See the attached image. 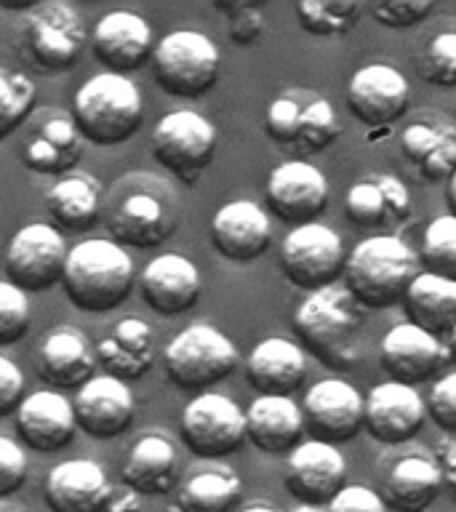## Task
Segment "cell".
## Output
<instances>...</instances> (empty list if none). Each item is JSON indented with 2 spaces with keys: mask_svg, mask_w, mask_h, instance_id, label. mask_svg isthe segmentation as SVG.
<instances>
[{
  "mask_svg": "<svg viewBox=\"0 0 456 512\" xmlns=\"http://www.w3.org/2000/svg\"><path fill=\"white\" fill-rule=\"evenodd\" d=\"M182 203L168 179L147 171L120 176L104 192V222L110 240L131 248L163 246L179 227Z\"/></svg>",
  "mask_w": 456,
  "mask_h": 512,
  "instance_id": "1",
  "label": "cell"
},
{
  "mask_svg": "<svg viewBox=\"0 0 456 512\" xmlns=\"http://www.w3.org/2000/svg\"><path fill=\"white\" fill-rule=\"evenodd\" d=\"M294 334L304 352L318 358L326 368L350 371L360 360V334L366 326V307L339 286L307 294L294 310Z\"/></svg>",
  "mask_w": 456,
  "mask_h": 512,
  "instance_id": "2",
  "label": "cell"
},
{
  "mask_svg": "<svg viewBox=\"0 0 456 512\" xmlns=\"http://www.w3.org/2000/svg\"><path fill=\"white\" fill-rule=\"evenodd\" d=\"M422 272V259L406 240L398 235H371L347 254L342 280L360 307L384 310L406 302Z\"/></svg>",
  "mask_w": 456,
  "mask_h": 512,
  "instance_id": "3",
  "label": "cell"
},
{
  "mask_svg": "<svg viewBox=\"0 0 456 512\" xmlns=\"http://www.w3.org/2000/svg\"><path fill=\"white\" fill-rule=\"evenodd\" d=\"M139 275L126 248L110 238L80 240L70 248L64 270V296L75 310L88 315H104L126 302Z\"/></svg>",
  "mask_w": 456,
  "mask_h": 512,
  "instance_id": "4",
  "label": "cell"
},
{
  "mask_svg": "<svg viewBox=\"0 0 456 512\" xmlns=\"http://www.w3.org/2000/svg\"><path fill=\"white\" fill-rule=\"evenodd\" d=\"M70 115L88 144L118 147L142 128V94L128 75L104 70L75 91Z\"/></svg>",
  "mask_w": 456,
  "mask_h": 512,
  "instance_id": "5",
  "label": "cell"
},
{
  "mask_svg": "<svg viewBox=\"0 0 456 512\" xmlns=\"http://www.w3.org/2000/svg\"><path fill=\"white\" fill-rule=\"evenodd\" d=\"M86 48V27L64 0H40L27 8L16 27V51L43 75L70 72Z\"/></svg>",
  "mask_w": 456,
  "mask_h": 512,
  "instance_id": "6",
  "label": "cell"
},
{
  "mask_svg": "<svg viewBox=\"0 0 456 512\" xmlns=\"http://www.w3.org/2000/svg\"><path fill=\"white\" fill-rule=\"evenodd\" d=\"M240 366L238 347L211 323H192L182 328L163 347V371L176 390L203 395L224 382Z\"/></svg>",
  "mask_w": 456,
  "mask_h": 512,
  "instance_id": "7",
  "label": "cell"
},
{
  "mask_svg": "<svg viewBox=\"0 0 456 512\" xmlns=\"http://www.w3.org/2000/svg\"><path fill=\"white\" fill-rule=\"evenodd\" d=\"M150 64L163 94L198 99L216 86L222 72V54L203 32L174 30L158 40Z\"/></svg>",
  "mask_w": 456,
  "mask_h": 512,
  "instance_id": "8",
  "label": "cell"
},
{
  "mask_svg": "<svg viewBox=\"0 0 456 512\" xmlns=\"http://www.w3.org/2000/svg\"><path fill=\"white\" fill-rule=\"evenodd\" d=\"M214 123L200 112L174 110L155 123L150 136L152 158L182 184H198L216 155Z\"/></svg>",
  "mask_w": 456,
  "mask_h": 512,
  "instance_id": "9",
  "label": "cell"
},
{
  "mask_svg": "<svg viewBox=\"0 0 456 512\" xmlns=\"http://www.w3.org/2000/svg\"><path fill=\"white\" fill-rule=\"evenodd\" d=\"M184 448L198 459H224L248 443L246 411L222 392L192 395L179 422Z\"/></svg>",
  "mask_w": 456,
  "mask_h": 512,
  "instance_id": "10",
  "label": "cell"
},
{
  "mask_svg": "<svg viewBox=\"0 0 456 512\" xmlns=\"http://www.w3.org/2000/svg\"><path fill=\"white\" fill-rule=\"evenodd\" d=\"M347 254L342 235L326 224H304L288 232L280 243V272L299 291L315 294L320 288L336 286L344 278Z\"/></svg>",
  "mask_w": 456,
  "mask_h": 512,
  "instance_id": "11",
  "label": "cell"
},
{
  "mask_svg": "<svg viewBox=\"0 0 456 512\" xmlns=\"http://www.w3.org/2000/svg\"><path fill=\"white\" fill-rule=\"evenodd\" d=\"M67 259L70 248L64 232L56 230L54 224L32 222L14 232L6 248L3 272L8 283L22 288L24 294H40L62 283Z\"/></svg>",
  "mask_w": 456,
  "mask_h": 512,
  "instance_id": "12",
  "label": "cell"
},
{
  "mask_svg": "<svg viewBox=\"0 0 456 512\" xmlns=\"http://www.w3.org/2000/svg\"><path fill=\"white\" fill-rule=\"evenodd\" d=\"M264 200L270 214H275L280 222L294 227L315 224L326 214L331 190L328 179L320 168H315L307 160H286L272 168L264 187Z\"/></svg>",
  "mask_w": 456,
  "mask_h": 512,
  "instance_id": "13",
  "label": "cell"
},
{
  "mask_svg": "<svg viewBox=\"0 0 456 512\" xmlns=\"http://www.w3.org/2000/svg\"><path fill=\"white\" fill-rule=\"evenodd\" d=\"M379 496L390 512H427L446 491L438 459L424 448H403L387 456L379 472Z\"/></svg>",
  "mask_w": 456,
  "mask_h": 512,
  "instance_id": "14",
  "label": "cell"
},
{
  "mask_svg": "<svg viewBox=\"0 0 456 512\" xmlns=\"http://www.w3.org/2000/svg\"><path fill=\"white\" fill-rule=\"evenodd\" d=\"M302 414L310 440L320 443H347L366 430V400L344 379H320L307 390Z\"/></svg>",
  "mask_w": 456,
  "mask_h": 512,
  "instance_id": "15",
  "label": "cell"
},
{
  "mask_svg": "<svg viewBox=\"0 0 456 512\" xmlns=\"http://www.w3.org/2000/svg\"><path fill=\"white\" fill-rule=\"evenodd\" d=\"M347 483V459L331 443L304 440L286 462V488L310 510H326Z\"/></svg>",
  "mask_w": 456,
  "mask_h": 512,
  "instance_id": "16",
  "label": "cell"
},
{
  "mask_svg": "<svg viewBox=\"0 0 456 512\" xmlns=\"http://www.w3.org/2000/svg\"><path fill=\"white\" fill-rule=\"evenodd\" d=\"M86 139L70 112L48 110L24 128L19 163L40 176H67L83 158Z\"/></svg>",
  "mask_w": 456,
  "mask_h": 512,
  "instance_id": "17",
  "label": "cell"
},
{
  "mask_svg": "<svg viewBox=\"0 0 456 512\" xmlns=\"http://www.w3.org/2000/svg\"><path fill=\"white\" fill-rule=\"evenodd\" d=\"M347 110L368 128H387L411 107V86L392 64H366L347 83Z\"/></svg>",
  "mask_w": 456,
  "mask_h": 512,
  "instance_id": "18",
  "label": "cell"
},
{
  "mask_svg": "<svg viewBox=\"0 0 456 512\" xmlns=\"http://www.w3.org/2000/svg\"><path fill=\"white\" fill-rule=\"evenodd\" d=\"M448 360H451L448 344L408 320L392 326L379 344V363L387 374V382L408 384V387L435 379Z\"/></svg>",
  "mask_w": 456,
  "mask_h": 512,
  "instance_id": "19",
  "label": "cell"
},
{
  "mask_svg": "<svg viewBox=\"0 0 456 512\" xmlns=\"http://www.w3.org/2000/svg\"><path fill=\"white\" fill-rule=\"evenodd\" d=\"M400 155L427 184L451 182L456 174V123L438 112H422L400 131Z\"/></svg>",
  "mask_w": 456,
  "mask_h": 512,
  "instance_id": "20",
  "label": "cell"
},
{
  "mask_svg": "<svg viewBox=\"0 0 456 512\" xmlns=\"http://www.w3.org/2000/svg\"><path fill=\"white\" fill-rule=\"evenodd\" d=\"M427 419V400L416 387L382 382L366 395V432L387 448L411 443Z\"/></svg>",
  "mask_w": 456,
  "mask_h": 512,
  "instance_id": "21",
  "label": "cell"
},
{
  "mask_svg": "<svg viewBox=\"0 0 456 512\" xmlns=\"http://www.w3.org/2000/svg\"><path fill=\"white\" fill-rule=\"evenodd\" d=\"M155 48L158 40L152 35L150 22L134 11H110L96 22L91 32V51L96 62L115 75L142 70L144 64L152 62Z\"/></svg>",
  "mask_w": 456,
  "mask_h": 512,
  "instance_id": "22",
  "label": "cell"
},
{
  "mask_svg": "<svg viewBox=\"0 0 456 512\" xmlns=\"http://www.w3.org/2000/svg\"><path fill=\"white\" fill-rule=\"evenodd\" d=\"M78 430L94 440H112L131 430L136 416V400L131 384L115 376H94L72 398Z\"/></svg>",
  "mask_w": 456,
  "mask_h": 512,
  "instance_id": "23",
  "label": "cell"
},
{
  "mask_svg": "<svg viewBox=\"0 0 456 512\" xmlns=\"http://www.w3.org/2000/svg\"><path fill=\"white\" fill-rule=\"evenodd\" d=\"M270 243V216L254 200H230L211 219V246L224 262H256L267 254Z\"/></svg>",
  "mask_w": 456,
  "mask_h": 512,
  "instance_id": "24",
  "label": "cell"
},
{
  "mask_svg": "<svg viewBox=\"0 0 456 512\" xmlns=\"http://www.w3.org/2000/svg\"><path fill=\"white\" fill-rule=\"evenodd\" d=\"M142 302L158 315L174 318L192 310L203 294V278L192 259L182 254H160L139 272Z\"/></svg>",
  "mask_w": 456,
  "mask_h": 512,
  "instance_id": "25",
  "label": "cell"
},
{
  "mask_svg": "<svg viewBox=\"0 0 456 512\" xmlns=\"http://www.w3.org/2000/svg\"><path fill=\"white\" fill-rule=\"evenodd\" d=\"M14 424L22 446L38 451V454L62 451L70 446L78 432L72 400H67L56 390L30 392L22 408L16 411Z\"/></svg>",
  "mask_w": 456,
  "mask_h": 512,
  "instance_id": "26",
  "label": "cell"
},
{
  "mask_svg": "<svg viewBox=\"0 0 456 512\" xmlns=\"http://www.w3.org/2000/svg\"><path fill=\"white\" fill-rule=\"evenodd\" d=\"M43 496L51 512H110L115 491L102 464L67 459L48 472Z\"/></svg>",
  "mask_w": 456,
  "mask_h": 512,
  "instance_id": "27",
  "label": "cell"
},
{
  "mask_svg": "<svg viewBox=\"0 0 456 512\" xmlns=\"http://www.w3.org/2000/svg\"><path fill=\"white\" fill-rule=\"evenodd\" d=\"M344 216L358 230H387L411 216V192L398 176L368 174L344 195Z\"/></svg>",
  "mask_w": 456,
  "mask_h": 512,
  "instance_id": "28",
  "label": "cell"
},
{
  "mask_svg": "<svg viewBox=\"0 0 456 512\" xmlns=\"http://www.w3.org/2000/svg\"><path fill=\"white\" fill-rule=\"evenodd\" d=\"M96 350L78 328L59 326L48 331L35 352V374L56 392L86 387L94 379L96 371Z\"/></svg>",
  "mask_w": 456,
  "mask_h": 512,
  "instance_id": "29",
  "label": "cell"
},
{
  "mask_svg": "<svg viewBox=\"0 0 456 512\" xmlns=\"http://www.w3.org/2000/svg\"><path fill=\"white\" fill-rule=\"evenodd\" d=\"M243 371L259 395L291 398L307 382V352L286 336H267L248 352Z\"/></svg>",
  "mask_w": 456,
  "mask_h": 512,
  "instance_id": "30",
  "label": "cell"
},
{
  "mask_svg": "<svg viewBox=\"0 0 456 512\" xmlns=\"http://www.w3.org/2000/svg\"><path fill=\"white\" fill-rule=\"evenodd\" d=\"M248 443L267 456H291L304 443L302 406L294 398L256 395L246 408Z\"/></svg>",
  "mask_w": 456,
  "mask_h": 512,
  "instance_id": "31",
  "label": "cell"
},
{
  "mask_svg": "<svg viewBox=\"0 0 456 512\" xmlns=\"http://www.w3.org/2000/svg\"><path fill=\"white\" fill-rule=\"evenodd\" d=\"M96 360L104 374L126 384L139 382L155 366V331L147 320L128 315L96 342Z\"/></svg>",
  "mask_w": 456,
  "mask_h": 512,
  "instance_id": "32",
  "label": "cell"
},
{
  "mask_svg": "<svg viewBox=\"0 0 456 512\" xmlns=\"http://www.w3.org/2000/svg\"><path fill=\"white\" fill-rule=\"evenodd\" d=\"M120 480L136 496L171 494L179 486V456L174 443L160 432L142 435L120 467Z\"/></svg>",
  "mask_w": 456,
  "mask_h": 512,
  "instance_id": "33",
  "label": "cell"
},
{
  "mask_svg": "<svg viewBox=\"0 0 456 512\" xmlns=\"http://www.w3.org/2000/svg\"><path fill=\"white\" fill-rule=\"evenodd\" d=\"M43 203L59 232H91L104 216V190L91 174L56 179Z\"/></svg>",
  "mask_w": 456,
  "mask_h": 512,
  "instance_id": "34",
  "label": "cell"
},
{
  "mask_svg": "<svg viewBox=\"0 0 456 512\" xmlns=\"http://www.w3.org/2000/svg\"><path fill=\"white\" fill-rule=\"evenodd\" d=\"M240 502L243 483L224 464L192 472L176 491V512H235Z\"/></svg>",
  "mask_w": 456,
  "mask_h": 512,
  "instance_id": "35",
  "label": "cell"
},
{
  "mask_svg": "<svg viewBox=\"0 0 456 512\" xmlns=\"http://www.w3.org/2000/svg\"><path fill=\"white\" fill-rule=\"evenodd\" d=\"M408 323L432 336H451L456 328V283L422 272L406 296Z\"/></svg>",
  "mask_w": 456,
  "mask_h": 512,
  "instance_id": "36",
  "label": "cell"
},
{
  "mask_svg": "<svg viewBox=\"0 0 456 512\" xmlns=\"http://www.w3.org/2000/svg\"><path fill=\"white\" fill-rule=\"evenodd\" d=\"M294 11L302 30H307L310 35L339 38L358 24L366 6L355 3V0H302V3H296Z\"/></svg>",
  "mask_w": 456,
  "mask_h": 512,
  "instance_id": "37",
  "label": "cell"
},
{
  "mask_svg": "<svg viewBox=\"0 0 456 512\" xmlns=\"http://www.w3.org/2000/svg\"><path fill=\"white\" fill-rule=\"evenodd\" d=\"M38 104V86L22 70L3 67L0 70V136H8L27 126Z\"/></svg>",
  "mask_w": 456,
  "mask_h": 512,
  "instance_id": "38",
  "label": "cell"
},
{
  "mask_svg": "<svg viewBox=\"0 0 456 512\" xmlns=\"http://www.w3.org/2000/svg\"><path fill=\"white\" fill-rule=\"evenodd\" d=\"M419 259L424 272L456 283V216H438L427 224Z\"/></svg>",
  "mask_w": 456,
  "mask_h": 512,
  "instance_id": "39",
  "label": "cell"
},
{
  "mask_svg": "<svg viewBox=\"0 0 456 512\" xmlns=\"http://www.w3.org/2000/svg\"><path fill=\"white\" fill-rule=\"evenodd\" d=\"M339 136H342V126H339V118H336L331 102L323 96H310V102L304 107L296 150L302 155H318V152L328 150Z\"/></svg>",
  "mask_w": 456,
  "mask_h": 512,
  "instance_id": "40",
  "label": "cell"
},
{
  "mask_svg": "<svg viewBox=\"0 0 456 512\" xmlns=\"http://www.w3.org/2000/svg\"><path fill=\"white\" fill-rule=\"evenodd\" d=\"M307 91H286V94L275 96L267 107L264 115V131L275 144L283 147H296L299 142V131H302L304 107L310 102Z\"/></svg>",
  "mask_w": 456,
  "mask_h": 512,
  "instance_id": "41",
  "label": "cell"
},
{
  "mask_svg": "<svg viewBox=\"0 0 456 512\" xmlns=\"http://www.w3.org/2000/svg\"><path fill=\"white\" fill-rule=\"evenodd\" d=\"M419 78L435 88H456V30L432 35L416 62Z\"/></svg>",
  "mask_w": 456,
  "mask_h": 512,
  "instance_id": "42",
  "label": "cell"
},
{
  "mask_svg": "<svg viewBox=\"0 0 456 512\" xmlns=\"http://www.w3.org/2000/svg\"><path fill=\"white\" fill-rule=\"evenodd\" d=\"M30 302L22 288L3 280L0 283V344L22 342V336L30 331Z\"/></svg>",
  "mask_w": 456,
  "mask_h": 512,
  "instance_id": "43",
  "label": "cell"
},
{
  "mask_svg": "<svg viewBox=\"0 0 456 512\" xmlns=\"http://www.w3.org/2000/svg\"><path fill=\"white\" fill-rule=\"evenodd\" d=\"M214 6L216 11H222V14L227 16V38H230L235 46H254L256 40L262 38V3L235 0V3H214Z\"/></svg>",
  "mask_w": 456,
  "mask_h": 512,
  "instance_id": "44",
  "label": "cell"
},
{
  "mask_svg": "<svg viewBox=\"0 0 456 512\" xmlns=\"http://www.w3.org/2000/svg\"><path fill=\"white\" fill-rule=\"evenodd\" d=\"M427 416L440 432L456 438V371L435 379L427 395Z\"/></svg>",
  "mask_w": 456,
  "mask_h": 512,
  "instance_id": "45",
  "label": "cell"
},
{
  "mask_svg": "<svg viewBox=\"0 0 456 512\" xmlns=\"http://www.w3.org/2000/svg\"><path fill=\"white\" fill-rule=\"evenodd\" d=\"M435 11L432 0H398V3H371L368 14L374 16L376 22L390 30H408L424 22L427 16Z\"/></svg>",
  "mask_w": 456,
  "mask_h": 512,
  "instance_id": "46",
  "label": "cell"
},
{
  "mask_svg": "<svg viewBox=\"0 0 456 512\" xmlns=\"http://www.w3.org/2000/svg\"><path fill=\"white\" fill-rule=\"evenodd\" d=\"M27 475H30V462H27L22 443L3 435L0 438V499L8 502L11 496H16V491H22Z\"/></svg>",
  "mask_w": 456,
  "mask_h": 512,
  "instance_id": "47",
  "label": "cell"
},
{
  "mask_svg": "<svg viewBox=\"0 0 456 512\" xmlns=\"http://www.w3.org/2000/svg\"><path fill=\"white\" fill-rule=\"evenodd\" d=\"M24 390H27V382H24L22 368L8 355H0V416H16V411L27 400Z\"/></svg>",
  "mask_w": 456,
  "mask_h": 512,
  "instance_id": "48",
  "label": "cell"
},
{
  "mask_svg": "<svg viewBox=\"0 0 456 512\" xmlns=\"http://www.w3.org/2000/svg\"><path fill=\"white\" fill-rule=\"evenodd\" d=\"M320 512H390L387 510V504L384 499L379 496V491L368 486H350L344 488L342 494L336 496L334 502L328 504L326 510Z\"/></svg>",
  "mask_w": 456,
  "mask_h": 512,
  "instance_id": "49",
  "label": "cell"
},
{
  "mask_svg": "<svg viewBox=\"0 0 456 512\" xmlns=\"http://www.w3.org/2000/svg\"><path fill=\"white\" fill-rule=\"evenodd\" d=\"M435 459H438L440 470H443V486L448 496L456 502V438L443 440L435 446Z\"/></svg>",
  "mask_w": 456,
  "mask_h": 512,
  "instance_id": "50",
  "label": "cell"
},
{
  "mask_svg": "<svg viewBox=\"0 0 456 512\" xmlns=\"http://www.w3.org/2000/svg\"><path fill=\"white\" fill-rule=\"evenodd\" d=\"M446 200H448V208H451V216H456V174L451 176V182H448Z\"/></svg>",
  "mask_w": 456,
  "mask_h": 512,
  "instance_id": "51",
  "label": "cell"
},
{
  "mask_svg": "<svg viewBox=\"0 0 456 512\" xmlns=\"http://www.w3.org/2000/svg\"><path fill=\"white\" fill-rule=\"evenodd\" d=\"M240 512H283L280 507H272V504H264V502H256V504H248L246 510Z\"/></svg>",
  "mask_w": 456,
  "mask_h": 512,
  "instance_id": "52",
  "label": "cell"
},
{
  "mask_svg": "<svg viewBox=\"0 0 456 512\" xmlns=\"http://www.w3.org/2000/svg\"><path fill=\"white\" fill-rule=\"evenodd\" d=\"M0 512H32V510L27 507V504H11V499H8V502H3Z\"/></svg>",
  "mask_w": 456,
  "mask_h": 512,
  "instance_id": "53",
  "label": "cell"
},
{
  "mask_svg": "<svg viewBox=\"0 0 456 512\" xmlns=\"http://www.w3.org/2000/svg\"><path fill=\"white\" fill-rule=\"evenodd\" d=\"M448 352H451V363L456 366V328H454V334L448 336Z\"/></svg>",
  "mask_w": 456,
  "mask_h": 512,
  "instance_id": "54",
  "label": "cell"
},
{
  "mask_svg": "<svg viewBox=\"0 0 456 512\" xmlns=\"http://www.w3.org/2000/svg\"><path fill=\"white\" fill-rule=\"evenodd\" d=\"M299 512H320V510H310V507H302V510Z\"/></svg>",
  "mask_w": 456,
  "mask_h": 512,
  "instance_id": "55",
  "label": "cell"
}]
</instances>
